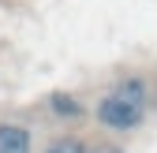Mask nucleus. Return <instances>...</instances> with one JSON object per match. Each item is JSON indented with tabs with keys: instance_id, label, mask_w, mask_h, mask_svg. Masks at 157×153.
<instances>
[{
	"instance_id": "f257e3e1",
	"label": "nucleus",
	"mask_w": 157,
	"mask_h": 153,
	"mask_svg": "<svg viewBox=\"0 0 157 153\" xmlns=\"http://www.w3.org/2000/svg\"><path fill=\"white\" fill-rule=\"evenodd\" d=\"M146 105H150L146 79L131 75V79H120L101 101H97L94 116H97V123L109 127V131H135L146 120Z\"/></svg>"
},
{
	"instance_id": "f03ea898",
	"label": "nucleus",
	"mask_w": 157,
	"mask_h": 153,
	"mask_svg": "<svg viewBox=\"0 0 157 153\" xmlns=\"http://www.w3.org/2000/svg\"><path fill=\"white\" fill-rule=\"evenodd\" d=\"M0 153H34V138L23 123H0Z\"/></svg>"
},
{
	"instance_id": "7ed1b4c3",
	"label": "nucleus",
	"mask_w": 157,
	"mask_h": 153,
	"mask_svg": "<svg viewBox=\"0 0 157 153\" xmlns=\"http://www.w3.org/2000/svg\"><path fill=\"white\" fill-rule=\"evenodd\" d=\"M49 108L56 112V116H64V120L82 116V105H78L75 97H67V93H52V97H49Z\"/></svg>"
},
{
	"instance_id": "20e7f679",
	"label": "nucleus",
	"mask_w": 157,
	"mask_h": 153,
	"mask_svg": "<svg viewBox=\"0 0 157 153\" xmlns=\"http://www.w3.org/2000/svg\"><path fill=\"white\" fill-rule=\"evenodd\" d=\"M45 153H86V146L78 142V138H56Z\"/></svg>"
},
{
	"instance_id": "39448f33",
	"label": "nucleus",
	"mask_w": 157,
	"mask_h": 153,
	"mask_svg": "<svg viewBox=\"0 0 157 153\" xmlns=\"http://www.w3.org/2000/svg\"><path fill=\"white\" fill-rule=\"evenodd\" d=\"M86 153H124V149H116V146H97V149H86Z\"/></svg>"
}]
</instances>
